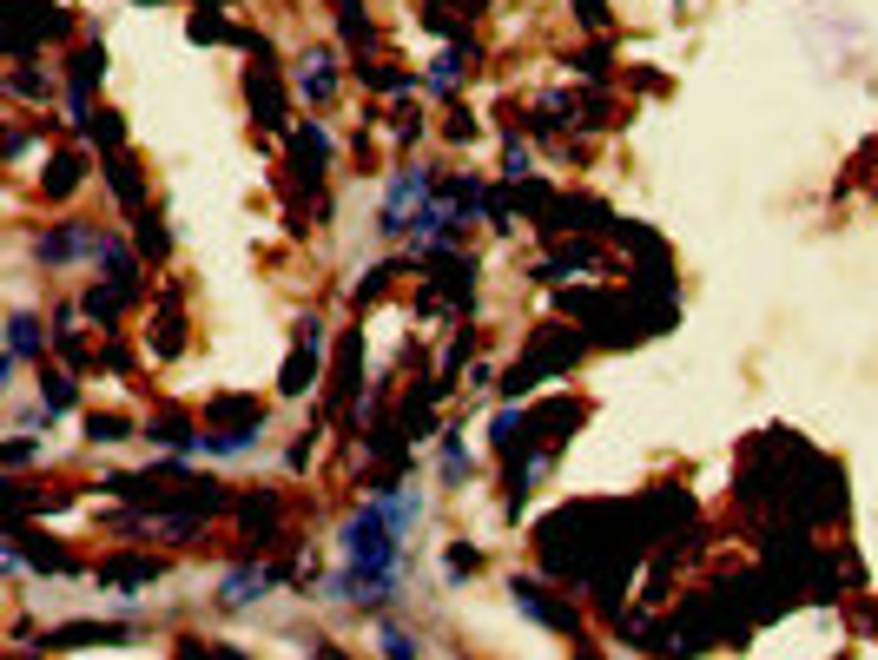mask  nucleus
<instances>
[{"label":"nucleus","mask_w":878,"mask_h":660,"mask_svg":"<svg viewBox=\"0 0 878 660\" xmlns=\"http://www.w3.org/2000/svg\"><path fill=\"white\" fill-rule=\"evenodd\" d=\"M278 582V568H231L225 574V588H218V608H252V601H265V588Z\"/></svg>","instance_id":"11"},{"label":"nucleus","mask_w":878,"mask_h":660,"mask_svg":"<svg viewBox=\"0 0 878 660\" xmlns=\"http://www.w3.org/2000/svg\"><path fill=\"white\" fill-rule=\"evenodd\" d=\"M582 357V338H575V330H542V338H535V351L502 377V396H529L542 377H562L569 364Z\"/></svg>","instance_id":"2"},{"label":"nucleus","mask_w":878,"mask_h":660,"mask_svg":"<svg viewBox=\"0 0 878 660\" xmlns=\"http://www.w3.org/2000/svg\"><path fill=\"white\" fill-rule=\"evenodd\" d=\"M139 252H152V258H166V252H173V238L158 231V218H152V212H139Z\"/></svg>","instance_id":"27"},{"label":"nucleus","mask_w":878,"mask_h":660,"mask_svg":"<svg viewBox=\"0 0 878 660\" xmlns=\"http://www.w3.org/2000/svg\"><path fill=\"white\" fill-rule=\"evenodd\" d=\"M509 595H516V608H522L529 621H542V627H562V634H575V627H582V614H575V608H562L542 582H522V574H516Z\"/></svg>","instance_id":"6"},{"label":"nucleus","mask_w":878,"mask_h":660,"mask_svg":"<svg viewBox=\"0 0 878 660\" xmlns=\"http://www.w3.org/2000/svg\"><path fill=\"white\" fill-rule=\"evenodd\" d=\"M423 653V640L410 634V627H396V621H383V660H417Z\"/></svg>","instance_id":"21"},{"label":"nucleus","mask_w":878,"mask_h":660,"mask_svg":"<svg viewBox=\"0 0 878 660\" xmlns=\"http://www.w3.org/2000/svg\"><path fill=\"white\" fill-rule=\"evenodd\" d=\"M317 370H325V323H297V344H291V357H284V377H278V390L284 396H304L310 383H317Z\"/></svg>","instance_id":"4"},{"label":"nucleus","mask_w":878,"mask_h":660,"mask_svg":"<svg viewBox=\"0 0 878 660\" xmlns=\"http://www.w3.org/2000/svg\"><path fill=\"white\" fill-rule=\"evenodd\" d=\"M364 377V338H357V330H351V338L338 344V370H331V409H338V417H357V383Z\"/></svg>","instance_id":"7"},{"label":"nucleus","mask_w":878,"mask_h":660,"mask_svg":"<svg viewBox=\"0 0 878 660\" xmlns=\"http://www.w3.org/2000/svg\"><path fill=\"white\" fill-rule=\"evenodd\" d=\"M390 278H396V258H383V265H370V271H364V284L351 291V304H357V310H364V304H377V297L390 291Z\"/></svg>","instance_id":"20"},{"label":"nucleus","mask_w":878,"mask_h":660,"mask_svg":"<svg viewBox=\"0 0 878 660\" xmlns=\"http://www.w3.org/2000/svg\"><path fill=\"white\" fill-rule=\"evenodd\" d=\"M34 351H40V317H34V310H14V317H8V364H0V370L14 377Z\"/></svg>","instance_id":"12"},{"label":"nucleus","mask_w":878,"mask_h":660,"mask_svg":"<svg viewBox=\"0 0 878 660\" xmlns=\"http://www.w3.org/2000/svg\"><path fill=\"white\" fill-rule=\"evenodd\" d=\"M87 139H93V145H106V152H126V132H119V119H113V113H93V119H87Z\"/></svg>","instance_id":"24"},{"label":"nucleus","mask_w":878,"mask_h":660,"mask_svg":"<svg viewBox=\"0 0 878 660\" xmlns=\"http://www.w3.org/2000/svg\"><path fill=\"white\" fill-rule=\"evenodd\" d=\"M79 179H87V158H79V152H53V165L40 173V192L66 199V192H79Z\"/></svg>","instance_id":"14"},{"label":"nucleus","mask_w":878,"mask_h":660,"mask_svg":"<svg viewBox=\"0 0 878 660\" xmlns=\"http://www.w3.org/2000/svg\"><path fill=\"white\" fill-rule=\"evenodd\" d=\"M529 173H535V152H529V145L509 132V152H502V179H509V186H522Z\"/></svg>","instance_id":"22"},{"label":"nucleus","mask_w":878,"mask_h":660,"mask_svg":"<svg viewBox=\"0 0 878 660\" xmlns=\"http://www.w3.org/2000/svg\"><path fill=\"white\" fill-rule=\"evenodd\" d=\"M100 582H106V588H132V582H158V561H145V555L106 561V568H100Z\"/></svg>","instance_id":"16"},{"label":"nucleus","mask_w":878,"mask_h":660,"mask_svg":"<svg viewBox=\"0 0 878 660\" xmlns=\"http://www.w3.org/2000/svg\"><path fill=\"white\" fill-rule=\"evenodd\" d=\"M430 199H436V173H430V165H404V173L390 179V192H383L377 231H383V238H410V225L423 218Z\"/></svg>","instance_id":"1"},{"label":"nucleus","mask_w":878,"mask_h":660,"mask_svg":"<svg viewBox=\"0 0 878 660\" xmlns=\"http://www.w3.org/2000/svg\"><path fill=\"white\" fill-rule=\"evenodd\" d=\"M575 14H582V27H608V0H575Z\"/></svg>","instance_id":"28"},{"label":"nucleus","mask_w":878,"mask_h":660,"mask_svg":"<svg viewBox=\"0 0 878 660\" xmlns=\"http://www.w3.org/2000/svg\"><path fill=\"white\" fill-rule=\"evenodd\" d=\"M449 139H456V145H469V139H475V119H462V113H456V119H449Z\"/></svg>","instance_id":"30"},{"label":"nucleus","mask_w":878,"mask_h":660,"mask_svg":"<svg viewBox=\"0 0 878 660\" xmlns=\"http://www.w3.org/2000/svg\"><path fill=\"white\" fill-rule=\"evenodd\" d=\"M325 165H331V132L310 119V126L291 132V173H297L304 186H317V179H325Z\"/></svg>","instance_id":"8"},{"label":"nucleus","mask_w":878,"mask_h":660,"mask_svg":"<svg viewBox=\"0 0 878 660\" xmlns=\"http://www.w3.org/2000/svg\"><path fill=\"white\" fill-rule=\"evenodd\" d=\"M475 456L462 449V430H443V482H469Z\"/></svg>","instance_id":"19"},{"label":"nucleus","mask_w":878,"mask_h":660,"mask_svg":"<svg viewBox=\"0 0 878 660\" xmlns=\"http://www.w3.org/2000/svg\"><path fill=\"white\" fill-rule=\"evenodd\" d=\"M291 87H297L310 106H331V100H338V53H331V47H310V53H297Z\"/></svg>","instance_id":"5"},{"label":"nucleus","mask_w":878,"mask_h":660,"mask_svg":"<svg viewBox=\"0 0 878 660\" xmlns=\"http://www.w3.org/2000/svg\"><path fill=\"white\" fill-rule=\"evenodd\" d=\"M238 516H245V529H258V542H271V529H278V495H252V503H238Z\"/></svg>","instance_id":"18"},{"label":"nucleus","mask_w":878,"mask_h":660,"mask_svg":"<svg viewBox=\"0 0 878 660\" xmlns=\"http://www.w3.org/2000/svg\"><path fill=\"white\" fill-rule=\"evenodd\" d=\"M73 396H79V390H73V377H66V370H47V377H40V423H47V430L73 409Z\"/></svg>","instance_id":"15"},{"label":"nucleus","mask_w":878,"mask_h":660,"mask_svg":"<svg viewBox=\"0 0 878 660\" xmlns=\"http://www.w3.org/2000/svg\"><path fill=\"white\" fill-rule=\"evenodd\" d=\"M469 574H483V548L456 542V548H449V582H469Z\"/></svg>","instance_id":"26"},{"label":"nucleus","mask_w":878,"mask_h":660,"mask_svg":"<svg viewBox=\"0 0 878 660\" xmlns=\"http://www.w3.org/2000/svg\"><path fill=\"white\" fill-rule=\"evenodd\" d=\"M469 53H475V47H443V53L430 60V73H423V87H430L436 100L462 87V66H469Z\"/></svg>","instance_id":"13"},{"label":"nucleus","mask_w":878,"mask_h":660,"mask_svg":"<svg viewBox=\"0 0 878 660\" xmlns=\"http://www.w3.org/2000/svg\"><path fill=\"white\" fill-rule=\"evenodd\" d=\"M126 634H132L126 621H73V627L40 634V647H119Z\"/></svg>","instance_id":"9"},{"label":"nucleus","mask_w":878,"mask_h":660,"mask_svg":"<svg viewBox=\"0 0 878 660\" xmlns=\"http://www.w3.org/2000/svg\"><path fill=\"white\" fill-rule=\"evenodd\" d=\"M179 660H225V653H218V647H205V640H186V653H179Z\"/></svg>","instance_id":"31"},{"label":"nucleus","mask_w":878,"mask_h":660,"mask_svg":"<svg viewBox=\"0 0 878 660\" xmlns=\"http://www.w3.org/2000/svg\"><path fill=\"white\" fill-rule=\"evenodd\" d=\"M27 462H34V443H27V436H14V443H8V469H27Z\"/></svg>","instance_id":"29"},{"label":"nucleus","mask_w":878,"mask_h":660,"mask_svg":"<svg viewBox=\"0 0 878 660\" xmlns=\"http://www.w3.org/2000/svg\"><path fill=\"white\" fill-rule=\"evenodd\" d=\"M8 87H14V93H21V100H47V93H53V79H47V73H34V66H27V60H21V73H14V79H8Z\"/></svg>","instance_id":"25"},{"label":"nucleus","mask_w":878,"mask_h":660,"mask_svg":"<svg viewBox=\"0 0 878 660\" xmlns=\"http://www.w3.org/2000/svg\"><path fill=\"white\" fill-rule=\"evenodd\" d=\"M106 186L119 192V205H139V173H132L126 152H106Z\"/></svg>","instance_id":"17"},{"label":"nucleus","mask_w":878,"mask_h":660,"mask_svg":"<svg viewBox=\"0 0 878 660\" xmlns=\"http://www.w3.org/2000/svg\"><path fill=\"white\" fill-rule=\"evenodd\" d=\"M126 430H132V423L113 417V409H93V417H87V436H93V443H126Z\"/></svg>","instance_id":"23"},{"label":"nucleus","mask_w":878,"mask_h":660,"mask_svg":"<svg viewBox=\"0 0 878 660\" xmlns=\"http://www.w3.org/2000/svg\"><path fill=\"white\" fill-rule=\"evenodd\" d=\"M100 244H106V231L66 218V225H47V231L34 238V258H40V265H73V258H100Z\"/></svg>","instance_id":"3"},{"label":"nucleus","mask_w":878,"mask_h":660,"mask_svg":"<svg viewBox=\"0 0 878 660\" xmlns=\"http://www.w3.org/2000/svg\"><path fill=\"white\" fill-rule=\"evenodd\" d=\"M245 93H252V113H258V126H284V79L271 73V66H252L245 73Z\"/></svg>","instance_id":"10"}]
</instances>
